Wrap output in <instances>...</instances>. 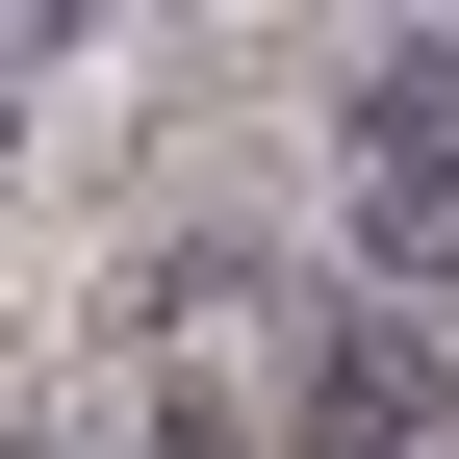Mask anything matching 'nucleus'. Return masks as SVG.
<instances>
[{
  "label": "nucleus",
  "mask_w": 459,
  "mask_h": 459,
  "mask_svg": "<svg viewBox=\"0 0 459 459\" xmlns=\"http://www.w3.org/2000/svg\"><path fill=\"white\" fill-rule=\"evenodd\" d=\"M332 128H358V255L383 281H459V51L383 26L358 77H332Z\"/></svg>",
  "instance_id": "f257e3e1"
},
{
  "label": "nucleus",
  "mask_w": 459,
  "mask_h": 459,
  "mask_svg": "<svg viewBox=\"0 0 459 459\" xmlns=\"http://www.w3.org/2000/svg\"><path fill=\"white\" fill-rule=\"evenodd\" d=\"M307 459H434L459 434V383H434V332L409 307H307V409H281Z\"/></svg>",
  "instance_id": "f03ea898"
},
{
  "label": "nucleus",
  "mask_w": 459,
  "mask_h": 459,
  "mask_svg": "<svg viewBox=\"0 0 459 459\" xmlns=\"http://www.w3.org/2000/svg\"><path fill=\"white\" fill-rule=\"evenodd\" d=\"M0 128H26V102H0Z\"/></svg>",
  "instance_id": "7ed1b4c3"
}]
</instances>
